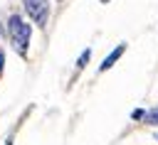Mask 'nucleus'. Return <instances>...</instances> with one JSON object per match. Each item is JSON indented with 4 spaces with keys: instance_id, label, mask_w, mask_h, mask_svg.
<instances>
[{
    "instance_id": "1",
    "label": "nucleus",
    "mask_w": 158,
    "mask_h": 145,
    "mask_svg": "<svg viewBox=\"0 0 158 145\" xmlns=\"http://www.w3.org/2000/svg\"><path fill=\"white\" fill-rule=\"evenodd\" d=\"M7 37H10L15 52H17L20 57H27L30 37H32V27H30L20 15H10V20H7Z\"/></svg>"
},
{
    "instance_id": "2",
    "label": "nucleus",
    "mask_w": 158,
    "mask_h": 145,
    "mask_svg": "<svg viewBox=\"0 0 158 145\" xmlns=\"http://www.w3.org/2000/svg\"><path fill=\"white\" fill-rule=\"evenodd\" d=\"M22 7L27 12V17L37 27H47V20H49V0H22Z\"/></svg>"
},
{
    "instance_id": "3",
    "label": "nucleus",
    "mask_w": 158,
    "mask_h": 145,
    "mask_svg": "<svg viewBox=\"0 0 158 145\" xmlns=\"http://www.w3.org/2000/svg\"><path fill=\"white\" fill-rule=\"evenodd\" d=\"M123 52H126V44H118V47H116V49H114V52H111V54H109V57L101 61L99 71H106V69H111V66H114V64L121 59V54H123Z\"/></svg>"
},
{
    "instance_id": "4",
    "label": "nucleus",
    "mask_w": 158,
    "mask_h": 145,
    "mask_svg": "<svg viewBox=\"0 0 158 145\" xmlns=\"http://www.w3.org/2000/svg\"><path fill=\"white\" fill-rule=\"evenodd\" d=\"M143 120H146L148 125H158V106H156V108H151V111H146Z\"/></svg>"
},
{
    "instance_id": "5",
    "label": "nucleus",
    "mask_w": 158,
    "mask_h": 145,
    "mask_svg": "<svg viewBox=\"0 0 158 145\" xmlns=\"http://www.w3.org/2000/svg\"><path fill=\"white\" fill-rule=\"evenodd\" d=\"M89 57H91V49H84V52L79 54V61H77V69H84V66H86V61H89Z\"/></svg>"
},
{
    "instance_id": "6",
    "label": "nucleus",
    "mask_w": 158,
    "mask_h": 145,
    "mask_svg": "<svg viewBox=\"0 0 158 145\" xmlns=\"http://www.w3.org/2000/svg\"><path fill=\"white\" fill-rule=\"evenodd\" d=\"M131 116H133V120H138V118H143V116H146V111H133Z\"/></svg>"
},
{
    "instance_id": "7",
    "label": "nucleus",
    "mask_w": 158,
    "mask_h": 145,
    "mask_svg": "<svg viewBox=\"0 0 158 145\" xmlns=\"http://www.w3.org/2000/svg\"><path fill=\"white\" fill-rule=\"evenodd\" d=\"M2 66H5V54H2V49H0V71H2Z\"/></svg>"
},
{
    "instance_id": "8",
    "label": "nucleus",
    "mask_w": 158,
    "mask_h": 145,
    "mask_svg": "<svg viewBox=\"0 0 158 145\" xmlns=\"http://www.w3.org/2000/svg\"><path fill=\"white\" fill-rule=\"evenodd\" d=\"M101 2H109V0H101Z\"/></svg>"
}]
</instances>
